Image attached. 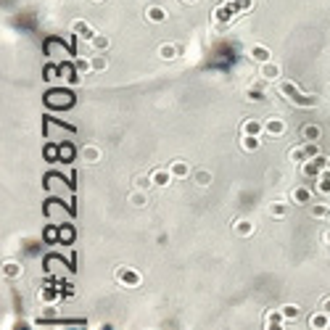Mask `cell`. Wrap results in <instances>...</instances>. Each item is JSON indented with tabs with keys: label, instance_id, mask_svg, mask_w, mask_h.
Listing matches in <instances>:
<instances>
[{
	"label": "cell",
	"instance_id": "obj_1",
	"mask_svg": "<svg viewBox=\"0 0 330 330\" xmlns=\"http://www.w3.org/2000/svg\"><path fill=\"white\" fill-rule=\"evenodd\" d=\"M114 278H117V283H119V286H124V288H140V286H143V275H140V270H135V267H129V264L117 267Z\"/></svg>",
	"mask_w": 330,
	"mask_h": 330
},
{
	"label": "cell",
	"instance_id": "obj_2",
	"mask_svg": "<svg viewBox=\"0 0 330 330\" xmlns=\"http://www.w3.org/2000/svg\"><path fill=\"white\" fill-rule=\"evenodd\" d=\"M314 156H320L317 143H301V145H293V148L288 151V159L296 161V164H306V161Z\"/></svg>",
	"mask_w": 330,
	"mask_h": 330
},
{
	"label": "cell",
	"instance_id": "obj_3",
	"mask_svg": "<svg viewBox=\"0 0 330 330\" xmlns=\"http://www.w3.org/2000/svg\"><path fill=\"white\" fill-rule=\"evenodd\" d=\"M278 93L283 98H290V101H296V103H314V98H304L301 95V90H298L296 82H290V80H280V85H278Z\"/></svg>",
	"mask_w": 330,
	"mask_h": 330
},
{
	"label": "cell",
	"instance_id": "obj_4",
	"mask_svg": "<svg viewBox=\"0 0 330 330\" xmlns=\"http://www.w3.org/2000/svg\"><path fill=\"white\" fill-rule=\"evenodd\" d=\"M286 129H288V124H286V119H283V117L264 119V135L267 137H283V135H286Z\"/></svg>",
	"mask_w": 330,
	"mask_h": 330
},
{
	"label": "cell",
	"instance_id": "obj_5",
	"mask_svg": "<svg viewBox=\"0 0 330 330\" xmlns=\"http://www.w3.org/2000/svg\"><path fill=\"white\" fill-rule=\"evenodd\" d=\"M246 56L254 61V64H267V61H272V50L267 48V45L256 42V45H251V48L246 50Z\"/></svg>",
	"mask_w": 330,
	"mask_h": 330
},
{
	"label": "cell",
	"instance_id": "obj_6",
	"mask_svg": "<svg viewBox=\"0 0 330 330\" xmlns=\"http://www.w3.org/2000/svg\"><path fill=\"white\" fill-rule=\"evenodd\" d=\"M259 77H262L264 82H280V64H275V61L259 64Z\"/></svg>",
	"mask_w": 330,
	"mask_h": 330
},
{
	"label": "cell",
	"instance_id": "obj_7",
	"mask_svg": "<svg viewBox=\"0 0 330 330\" xmlns=\"http://www.w3.org/2000/svg\"><path fill=\"white\" fill-rule=\"evenodd\" d=\"M290 204H296V206H306L312 201V190L306 188V185H296L293 190H290Z\"/></svg>",
	"mask_w": 330,
	"mask_h": 330
},
{
	"label": "cell",
	"instance_id": "obj_8",
	"mask_svg": "<svg viewBox=\"0 0 330 330\" xmlns=\"http://www.w3.org/2000/svg\"><path fill=\"white\" fill-rule=\"evenodd\" d=\"M151 180H153V188H169L174 177H172L169 166H166V169H161V166H159V169L151 172Z\"/></svg>",
	"mask_w": 330,
	"mask_h": 330
},
{
	"label": "cell",
	"instance_id": "obj_9",
	"mask_svg": "<svg viewBox=\"0 0 330 330\" xmlns=\"http://www.w3.org/2000/svg\"><path fill=\"white\" fill-rule=\"evenodd\" d=\"M169 172H172L174 180H185V177L193 174V172H190V164H188L185 159H174L172 164H169Z\"/></svg>",
	"mask_w": 330,
	"mask_h": 330
},
{
	"label": "cell",
	"instance_id": "obj_10",
	"mask_svg": "<svg viewBox=\"0 0 330 330\" xmlns=\"http://www.w3.org/2000/svg\"><path fill=\"white\" fill-rule=\"evenodd\" d=\"M166 16H169V13H166L164 5H148V8H145V21H151V24H164Z\"/></svg>",
	"mask_w": 330,
	"mask_h": 330
},
{
	"label": "cell",
	"instance_id": "obj_11",
	"mask_svg": "<svg viewBox=\"0 0 330 330\" xmlns=\"http://www.w3.org/2000/svg\"><path fill=\"white\" fill-rule=\"evenodd\" d=\"M309 328L312 330H330V314L322 312V309L309 314Z\"/></svg>",
	"mask_w": 330,
	"mask_h": 330
},
{
	"label": "cell",
	"instance_id": "obj_12",
	"mask_svg": "<svg viewBox=\"0 0 330 330\" xmlns=\"http://www.w3.org/2000/svg\"><path fill=\"white\" fill-rule=\"evenodd\" d=\"M233 230H235V235H243V238H251V235H254V230H256V225H254V219L243 217V219H235V225H233Z\"/></svg>",
	"mask_w": 330,
	"mask_h": 330
},
{
	"label": "cell",
	"instance_id": "obj_13",
	"mask_svg": "<svg viewBox=\"0 0 330 330\" xmlns=\"http://www.w3.org/2000/svg\"><path fill=\"white\" fill-rule=\"evenodd\" d=\"M80 156H82V161H85V164H98V161H101V148H98V145H93V143H87L85 148L80 151Z\"/></svg>",
	"mask_w": 330,
	"mask_h": 330
},
{
	"label": "cell",
	"instance_id": "obj_14",
	"mask_svg": "<svg viewBox=\"0 0 330 330\" xmlns=\"http://www.w3.org/2000/svg\"><path fill=\"white\" fill-rule=\"evenodd\" d=\"M298 135H301L304 143H317L322 137V129H320V124H304L301 129H298Z\"/></svg>",
	"mask_w": 330,
	"mask_h": 330
},
{
	"label": "cell",
	"instance_id": "obj_15",
	"mask_svg": "<svg viewBox=\"0 0 330 330\" xmlns=\"http://www.w3.org/2000/svg\"><path fill=\"white\" fill-rule=\"evenodd\" d=\"M72 35H74V37H85V40H90V37H93L95 32L90 29V24H87L85 19H74V21H72Z\"/></svg>",
	"mask_w": 330,
	"mask_h": 330
},
{
	"label": "cell",
	"instance_id": "obj_16",
	"mask_svg": "<svg viewBox=\"0 0 330 330\" xmlns=\"http://www.w3.org/2000/svg\"><path fill=\"white\" fill-rule=\"evenodd\" d=\"M241 135H264V122L246 119L243 124H241Z\"/></svg>",
	"mask_w": 330,
	"mask_h": 330
},
{
	"label": "cell",
	"instance_id": "obj_17",
	"mask_svg": "<svg viewBox=\"0 0 330 330\" xmlns=\"http://www.w3.org/2000/svg\"><path fill=\"white\" fill-rule=\"evenodd\" d=\"M177 56H180V48L174 42H161L159 45V58L161 61H174Z\"/></svg>",
	"mask_w": 330,
	"mask_h": 330
},
{
	"label": "cell",
	"instance_id": "obj_18",
	"mask_svg": "<svg viewBox=\"0 0 330 330\" xmlns=\"http://www.w3.org/2000/svg\"><path fill=\"white\" fill-rule=\"evenodd\" d=\"M262 145V135H241V148L246 153H254Z\"/></svg>",
	"mask_w": 330,
	"mask_h": 330
},
{
	"label": "cell",
	"instance_id": "obj_19",
	"mask_svg": "<svg viewBox=\"0 0 330 330\" xmlns=\"http://www.w3.org/2000/svg\"><path fill=\"white\" fill-rule=\"evenodd\" d=\"M87 42H90V48H93V50H109V45H111L109 35H103V32H95Z\"/></svg>",
	"mask_w": 330,
	"mask_h": 330
},
{
	"label": "cell",
	"instance_id": "obj_20",
	"mask_svg": "<svg viewBox=\"0 0 330 330\" xmlns=\"http://www.w3.org/2000/svg\"><path fill=\"white\" fill-rule=\"evenodd\" d=\"M267 214H270L272 219H283L288 214V204L286 201H272L270 206H267Z\"/></svg>",
	"mask_w": 330,
	"mask_h": 330
},
{
	"label": "cell",
	"instance_id": "obj_21",
	"mask_svg": "<svg viewBox=\"0 0 330 330\" xmlns=\"http://www.w3.org/2000/svg\"><path fill=\"white\" fill-rule=\"evenodd\" d=\"M21 272H24V267H21V262H5L3 264V275L5 278H11V280H16V278H21Z\"/></svg>",
	"mask_w": 330,
	"mask_h": 330
},
{
	"label": "cell",
	"instance_id": "obj_22",
	"mask_svg": "<svg viewBox=\"0 0 330 330\" xmlns=\"http://www.w3.org/2000/svg\"><path fill=\"white\" fill-rule=\"evenodd\" d=\"M74 72H80L82 77H85V74H93V58L77 56V58H74Z\"/></svg>",
	"mask_w": 330,
	"mask_h": 330
},
{
	"label": "cell",
	"instance_id": "obj_23",
	"mask_svg": "<svg viewBox=\"0 0 330 330\" xmlns=\"http://www.w3.org/2000/svg\"><path fill=\"white\" fill-rule=\"evenodd\" d=\"M37 298H40V304H56L58 296L56 290H53V286H42L40 290H37Z\"/></svg>",
	"mask_w": 330,
	"mask_h": 330
},
{
	"label": "cell",
	"instance_id": "obj_24",
	"mask_svg": "<svg viewBox=\"0 0 330 330\" xmlns=\"http://www.w3.org/2000/svg\"><path fill=\"white\" fill-rule=\"evenodd\" d=\"M193 180H196L198 188H209L211 182H214V174L209 169H198V172H193Z\"/></svg>",
	"mask_w": 330,
	"mask_h": 330
},
{
	"label": "cell",
	"instance_id": "obj_25",
	"mask_svg": "<svg viewBox=\"0 0 330 330\" xmlns=\"http://www.w3.org/2000/svg\"><path fill=\"white\" fill-rule=\"evenodd\" d=\"M151 188H153L151 174H135L132 177V190H151Z\"/></svg>",
	"mask_w": 330,
	"mask_h": 330
},
{
	"label": "cell",
	"instance_id": "obj_26",
	"mask_svg": "<svg viewBox=\"0 0 330 330\" xmlns=\"http://www.w3.org/2000/svg\"><path fill=\"white\" fill-rule=\"evenodd\" d=\"M145 204H148V190H132V193H129V206L143 209Z\"/></svg>",
	"mask_w": 330,
	"mask_h": 330
},
{
	"label": "cell",
	"instance_id": "obj_27",
	"mask_svg": "<svg viewBox=\"0 0 330 330\" xmlns=\"http://www.w3.org/2000/svg\"><path fill=\"white\" fill-rule=\"evenodd\" d=\"M283 309V317H286V322H293L301 317V306L298 304H286V306H280Z\"/></svg>",
	"mask_w": 330,
	"mask_h": 330
},
{
	"label": "cell",
	"instance_id": "obj_28",
	"mask_svg": "<svg viewBox=\"0 0 330 330\" xmlns=\"http://www.w3.org/2000/svg\"><path fill=\"white\" fill-rule=\"evenodd\" d=\"M317 193L320 196H330V169H325L317 177Z\"/></svg>",
	"mask_w": 330,
	"mask_h": 330
},
{
	"label": "cell",
	"instance_id": "obj_29",
	"mask_svg": "<svg viewBox=\"0 0 330 330\" xmlns=\"http://www.w3.org/2000/svg\"><path fill=\"white\" fill-rule=\"evenodd\" d=\"M309 211H312L314 219H328V217H330V206H328V204H312Z\"/></svg>",
	"mask_w": 330,
	"mask_h": 330
},
{
	"label": "cell",
	"instance_id": "obj_30",
	"mask_svg": "<svg viewBox=\"0 0 330 330\" xmlns=\"http://www.w3.org/2000/svg\"><path fill=\"white\" fill-rule=\"evenodd\" d=\"M267 322H286V317H283V309H267L264 325H267Z\"/></svg>",
	"mask_w": 330,
	"mask_h": 330
},
{
	"label": "cell",
	"instance_id": "obj_31",
	"mask_svg": "<svg viewBox=\"0 0 330 330\" xmlns=\"http://www.w3.org/2000/svg\"><path fill=\"white\" fill-rule=\"evenodd\" d=\"M109 69V61H106L103 56H93V74H101Z\"/></svg>",
	"mask_w": 330,
	"mask_h": 330
},
{
	"label": "cell",
	"instance_id": "obj_32",
	"mask_svg": "<svg viewBox=\"0 0 330 330\" xmlns=\"http://www.w3.org/2000/svg\"><path fill=\"white\" fill-rule=\"evenodd\" d=\"M56 314H58V306L56 304H42L40 317H56Z\"/></svg>",
	"mask_w": 330,
	"mask_h": 330
},
{
	"label": "cell",
	"instance_id": "obj_33",
	"mask_svg": "<svg viewBox=\"0 0 330 330\" xmlns=\"http://www.w3.org/2000/svg\"><path fill=\"white\" fill-rule=\"evenodd\" d=\"M233 5L238 11H251V8H254V0H235Z\"/></svg>",
	"mask_w": 330,
	"mask_h": 330
},
{
	"label": "cell",
	"instance_id": "obj_34",
	"mask_svg": "<svg viewBox=\"0 0 330 330\" xmlns=\"http://www.w3.org/2000/svg\"><path fill=\"white\" fill-rule=\"evenodd\" d=\"M264 330H286V322H267Z\"/></svg>",
	"mask_w": 330,
	"mask_h": 330
},
{
	"label": "cell",
	"instance_id": "obj_35",
	"mask_svg": "<svg viewBox=\"0 0 330 330\" xmlns=\"http://www.w3.org/2000/svg\"><path fill=\"white\" fill-rule=\"evenodd\" d=\"M58 153H61V159H64V161H69V159H72V145H64Z\"/></svg>",
	"mask_w": 330,
	"mask_h": 330
},
{
	"label": "cell",
	"instance_id": "obj_36",
	"mask_svg": "<svg viewBox=\"0 0 330 330\" xmlns=\"http://www.w3.org/2000/svg\"><path fill=\"white\" fill-rule=\"evenodd\" d=\"M58 238H61V243H72V241H69V238H72V233H69V227H64V230H61V233H58Z\"/></svg>",
	"mask_w": 330,
	"mask_h": 330
},
{
	"label": "cell",
	"instance_id": "obj_37",
	"mask_svg": "<svg viewBox=\"0 0 330 330\" xmlns=\"http://www.w3.org/2000/svg\"><path fill=\"white\" fill-rule=\"evenodd\" d=\"M320 309L330 314V296H325V298H322V301H320Z\"/></svg>",
	"mask_w": 330,
	"mask_h": 330
},
{
	"label": "cell",
	"instance_id": "obj_38",
	"mask_svg": "<svg viewBox=\"0 0 330 330\" xmlns=\"http://www.w3.org/2000/svg\"><path fill=\"white\" fill-rule=\"evenodd\" d=\"M322 241H325V243L330 246V230H325V233H322Z\"/></svg>",
	"mask_w": 330,
	"mask_h": 330
},
{
	"label": "cell",
	"instance_id": "obj_39",
	"mask_svg": "<svg viewBox=\"0 0 330 330\" xmlns=\"http://www.w3.org/2000/svg\"><path fill=\"white\" fill-rule=\"evenodd\" d=\"M182 3H188V5H193V3H198V0H182Z\"/></svg>",
	"mask_w": 330,
	"mask_h": 330
},
{
	"label": "cell",
	"instance_id": "obj_40",
	"mask_svg": "<svg viewBox=\"0 0 330 330\" xmlns=\"http://www.w3.org/2000/svg\"><path fill=\"white\" fill-rule=\"evenodd\" d=\"M90 3H103V0H90Z\"/></svg>",
	"mask_w": 330,
	"mask_h": 330
},
{
	"label": "cell",
	"instance_id": "obj_41",
	"mask_svg": "<svg viewBox=\"0 0 330 330\" xmlns=\"http://www.w3.org/2000/svg\"><path fill=\"white\" fill-rule=\"evenodd\" d=\"M328 169H330V159H328Z\"/></svg>",
	"mask_w": 330,
	"mask_h": 330
},
{
	"label": "cell",
	"instance_id": "obj_42",
	"mask_svg": "<svg viewBox=\"0 0 330 330\" xmlns=\"http://www.w3.org/2000/svg\"><path fill=\"white\" fill-rule=\"evenodd\" d=\"M328 222H330V217H328Z\"/></svg>",
	"mask_w": 330,
	"mask_h": 330
}]
</instances>
